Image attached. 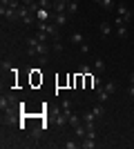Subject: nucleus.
<instances>
[{
  "label": "nucleus",
  "instance_id": "obj_1",
  "mask_svg": "<svg viewBox=\"0 0 134 149\" xmlns=\"http://www.w3.org/2000/svg\"><path fill=\"white\" fill-rule=\"evenodd\" d=\"M18 2L16 0H9V5L5 7V9H0V16L7 20H18Z\"/></svg>",
  "mask_w": 134,
  "mask_h": 149
},
{
  "label": "nucleus",
  "instance_id": "obj_2",
  "mask_svg": "<svg viewBox=\"0 0 134 149\" xmlns=\"http://www.w3.org/2000/svg\"><path fill=\"white\" fill-rule=\"evenodd\" d=\"M116 16H121V18H125V22H132V18H134V11L132 9H128V5L125 2H116Z\"/></svg>",
  "mask_w": 134,
  "mask_h": 149
},
{
  "label": "nucleus",
  "instance_id": "obj_3",
  "mask_svg": "<svg viewBox=\"0 0 134 149\" xmlns=\"http://www.w3.org/2000/svg\"><path fill=\"white\" fill-rule=\"evenodd\" d=\"M38 31H45L47 36H51V38H60L58 36V27H56V22H40L38 20Z\"/></svg>",
  "mask_w": 134,
  "mask_h": 149
},
{
  "label": "nucleus",
  "instance_id": "obj_4",
  "mask_svg": "<svg viewBox=\"0 0 134 149\" xmlns=\"http://www.w3.org/2000/svg\"><path fill=\"white\" fill-rule=\"evenodd\" d=\"M18 18L22 20L25 25H32V22H34V11H32L27 5H20V7H18Z\"/></svg>",
  "mask_w": 134,
  "mask_h": 149
},
{
  "label": "nucleus",
  "instance_id": "obj_5",
  "mask_svg": "<svg viewBox=\"0 0 134 149\" xmlns=\"http://www.w3.org/2000/svg\"><path fill=\"white\" fill-rule=\"evenodd\" d=\"M54 22H56V27L60 29V27H65L67 22H69V13L63 11V13H54Z\"/></svg>",
  "mask_w": 134,
  "mask_h": 149
},
{
  "label": "nucleus",
  "instance_id": "obj_6",
  "mask_svg": "<svg viewBox=\"0 0 134 149\" xmlns=\"http://www.w3.org/2000/svg\"><path fill=\"white\" fill-rule=\"evenodd\" d=\"M94 2H96V5H101L105 11H114V9H116V2H114V0H94Z\"/></svg>",
  "mask_w": 134,
  "mask_h": 149
},
{
  "label": "nucleus",
  "instance_id": "obj_7",
  "mask_svg": "<svg viewBox=\"0 0 134 149\" xmlns=\"http://www.w3.org/2000/svg\"><path fill=\"white\" fill-rule=\"evenodd\" d=\"M69 42H72V45H78V47H81V45L85 42V36L81 33V31H74V33L69 36Z\"/></svg>",
  "mask_w": 134,
  "mask_h": 149
},
{
  "label": "nucleus",
  "instance_id": "obj_8",
  "mask_svg": "<svg viewBox=\"0 0 134 149\" xmlns=\"http://www.w3.org/2000/svg\"><path fill=\"white\" fill-rule=\"evenodd\" d=\"M98 31H101V36H103V38L109 36V33H112V25H109L107 20H103L101 25H98Z\"/></svg>",
  "mask_w": 134,
  "mask_h": 149
},
{
  "label": "nucleus",
  "instance_id": "obj_9",
  "mask_svg": "<svg viewBox=\"0 0 134 149\" xmlns=\"http://www.w3.org/2000/svg\"><path fill=\"white\" fill-rule=\"evenodd\" d=\"M51 51H56V54H65V45H63V40H60V38H54Z\"/></svg>",
  "mask_w": 134,
  "mask_h": 149
},
{
  "label": "nucleus",
  "instance_id": "obj_10",
  "mask_svg": "<svg viewBox=\"0 0 134 149\" xmlns=\"http://www.w3.org/2000/svg\"><path fill=\"white\" fill-rule=\"evenodd\" d=\"M67 11V2L65 0H54V13H63Z\"/></svg>",
  "mask_w": 134,
  "mask_h": 149
},
{
  "label": "nucleus",
  "instance_id": "obj_11",
  "mask_svg": "<svg viewBox=\"0 0 134 149\" xmlns=\"http://www.w3.org/2000/svg\"><path fill=\"white\" fill-rule=\"evenodd\" d=\"M96 91V96H98V102H103V105H105V102H107V98H109V93L105 91V87H98V89H94Z\"/></svg>",
  "mask_w": 134,
  "mask_h": 149
},
{
  "label": "nucleus",
  "instance_id": "obj_12",
  "mask_svg": "<svg viewBox=\"0 0 134 149\" xmlns=\"http://www.w3.org/2000/svg\"><path fill=\"white\" fill-rule=\"evenodd\" d=\"M36 18H38L40 22H49V9H38V11H36Z\"/></svg>",
  "mask_w": 134,
  "mask_h": 149
},
{
  "label": "nucleus",
  "instance_id": "obj_13",
  "mask_svg": "<svg viewBox=\"0 0 134 149\" xmlns=\"http://www.w3.org/2000/svg\"><path fill=\"white\" fill-rule=\"evenodd\" d=\"M67 123H69L72 127H76V125H81V123H83V118H81L78 113H74V111H72L69 116H67Z\"/></svg>",
  "mask_w": 134,
  "mask_h": 149
},
{
  "label": "nucleus",
  "instance_id": "obj_14",
  "mask_svg": "<svg viewBox=\"0 0 134 149\" xmlns=\"http://www.w3.org/2000/svg\"><path fill=\"white\" fill-rule=\"evenodd\" d=\"M94 71L96 74H103V71H105V60H103V58H96L94 60Z\"/></svg>",
  "mask_w": 134,
  "mask_h": 149
},
{
  "label": "nucleus",
  "instance_id": "obj_15",
  "mask_svg": "<svg viewBox=\"0 0 134 149\" xmlns=\"http://www.w3.org/2000/svg\"><path fill=\"white\" fill-rule=\"evenodd\" d=\"M81 147H83V149H94L96 147V140H94V138H83Z\"/></svg>",
  "mask_w": 134,
  "mask_h": 149
},
{
  "label": "nucleus",
  "instance_id": "obj_16",
  "mask_svg": "<svg viewBox=\"0 0 134 149\" xmlns=\"http://www.w3.org/2000/svg\"><path fill=\"white\" fill-rule=\"evenodd\" d=\"M60 109H63V111L69 116V113H72V100H69V98H65L63 102H60Z\"/></svg>",
  "mask_w": 134,
  "mask_h": 149
},
{
  "label": "nucleus",
  "instance_id": "obj_17",
  "mask_svg": "<svg viewBox=\"0 0 134 149\" xmlns=\"http://www.w3.org/2000/svg\"><path fill=\"white\" fill-rule=\"evenodd\" d=\"M116 36L119 38H128V25H119L116 27Z\"/></svg>",
  "mask_w": 134,
  "mask_h": 149
},
{
  "label": "nucleus",
  "instance_id": "obj_18",
  "mask_svg": "<svg viewBox=\"0 0 134 149\" xmlns=\"http://www.w3.org/2000/svg\"><path fill=\"white\" fill-rule=\"evenodd\" d=\"M76 11H78V0H72L69 5H67V13L72 16V13H76Z\"/></svg>",
  "mask_w": 134,
  "mask_h": 149
},
{
  "label": "nucleus",
  "instance_id": "obj_19",
  "mask_svg": "<svg viewBox=\"0 0 134 149\" xmlns=\"http://www.w3.org/2000/svg\"><path fill=\"white\" fill-rule=\"evenodd\" d=\"M92 111H94V116H96V118H101L103 113H105V109H103V102H98V105H96L94 109H92Z\"/></svg>",
  "mask_w": 134,
  "mask_h": 149
},
{
  "label": "nucleus",
  "instance_id": "obj_20",
  "mask_svg": "<svg viewBox=\"0 0 134 149\" xmlns=\"http://www.w3.org/2000/svg\"><path fill=\"white\" fill-rule=\"evenodd\" d=\"M103 87H105V91H107L109 96H112V93L116 91V82H105V85H103Z\"/></svg>",
  "mask_w": 134,
  "mask_h": 149
},
{
  "label": "nucleus",
  "instance_id": "obj_21",
  "mask_svg": "<svg viewBox=\"0 0 134 149\" xmlns=\"http://www.w3.org/2000/svg\"><path fill=\"white\" fill-rule=\"evenodd\" d=\"M38 7H40V9H51L54 2H51V0H38Z\"/></svg>",
  "mask_w": 134,
  "mask_h": 149
},
{
  "label": "nucleus",
  "instance_id": "obj_22",
  "mask_svg": "<svg viewBox=\"0 0 134 149\" xmlns=\"http://www.w3.org/2000/svg\"><path fill=\"white\" fill-rule=\"evenodd\" d=\"M98 87H103L101 78H98V76H92V89H98Z\"/></svg>",
  "mask_w": 134,
  "mask_h": 149
},
{
  "label": "nucleus",
  "instance_id": "obj_23",
  "mask_svg": "<svg viewBox=\"0 0 134 149\" xmlns=\"http://www.w3.org/2000/svg\"><path fill=\"white\" fill-rule=\"evenodd\" d=\"M89 51H92V45H89L87 40H85V42L81 45V54H89Z\"/></svg>",
  "mask_w": 134,
  "mask_h": 149
},
{
  "label": "nucleus",
  "instance_id": "obj_24",
  "mask_svg": "<svg viewBox=\"0 0 134 149\" xmlns=\"http://www.w3.org/2000/svg\"><path fill=\"white\" fill-rule=\"evenodd\" d=\"M65 147H67V149H76V147H81V143H76V140H67Z\"/></svg>",
  "mask_w": 134,
  "mask_h": 149
},
{
  "label": "nucleus",
  "instance_id": "obj_25",
  "mask_svg": "<svg viewBox=\"0 0 134 149\" xmlns=\"http://www.w3.org/2000/svg\"><path fill=\"white\" fill-rule=\"evenodd\" d=\"M0 67H2V71H11V62H9V60H2V65H0Z\"/></svg>",
  "mask_w": 134,
  "mask_h": 149
},
{
  "label": "nucleus",
  "instance_id": "obj_26",
  "mask_svg": "<svg viewBox=\"0 0 134 149\" xmlns=\"http://www.w3.org/2000/svg\"><path fill=\"white\" fill-rule=\"evenodd\" d=\"M78 74H81V76H89V67H87V65L78 67Z\"/></svg>",
  "mask_w": 134,
  "mask_h": 149
},
{
  "label": "nucleus",
  "instance_id": "obj_27",
  "mask_svg": "<svg viewBox=\"0 0 134 149\" xmlns=\"http://www.w3.org/2000/svg\"><path fill=\"white\" fill-rule=\"evenodd\" d=\"M32 138H34V140H38V138H40V127H36V129L32 131Z\"/></svg>",
  "mask_w": 134,
  "mask_h": 149
},
{
  "label": "nucleus",
  "instance_id": "obj_28",
  "mask_svg": "<svg viewBox=\"0 0 134 149\" xmlns=\"http://www.w3.org/2000/svg\"><path fill=\"white\" fill-rule=\"evenodd\" d=\"M85 138H94V140H96V129H87V134H85Z\"/></svg>",
  "mask_w": 134,
  "mask_h": 149
},
{
  "label": "nucleus",
  "instance_id": "obj_29",
  "mask_svg": "<svg viewBox=\"0 0 134 149\" xmlns=\"http://www.w3.org/2000/svg\"><path fill=\"white\" fill-rule=\"evenodd\" d=\"M38 0H22V5H27V7H32V5H36Z\"/></svg>",
  "mask_w": 134,
  "mask_h": 149
},
{
  "label": "nucleus",
  "instance_id": "obj_30",
  "mask_svg": "<svg viewBox=\"0 0 134 149\" xmlns=\"http://www.w3.org/2000/svg\"><path fill=\"white\" fill-rule=\"evenodd\" d=\"M128 93H130V96H134V85H130V89H128Z\"/></svg>",
  "mask_w": 134,
  "mask_h": 149
},
{
  "label": "nucleus",
  "instance_id": "obj_31",
  "mask_svg": "<svg viewBox=\"0 0 134 149\" xmlns=\"http://www.w3.org/2000/svg\"><path fill=\"white\" fill-rule=\"evenodd\" d=\"M130 85H134V74H132V76H130Z\"/></svg>",
  "mask_w": 134,
  "mask_h": 149
}]
</instances>
